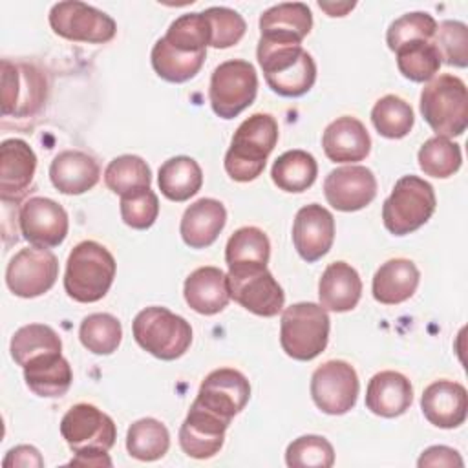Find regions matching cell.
Segmentation results:
<instances>
[{
    "mask_svg": "<svg viewBox=\"0 0 468 468\" xmlns=\"http://www.w3.org/2000/svg\"><path fill=\"white\" fill-rule=\"evenodd\" d=\"M278 143V122L269 113H252L232 135L225 154L227 174L239 183L256 179Z\"/></svg>",
    "mask_w": 468,
    "mask_h": 468,
    "instance_id": "cell-1",
    "label": "cell"
},
{
    "mask_svg": "<svg viewBox=\"0 0 468 468\" xmlns=\"http://www.w3.org/2000/svg\"><path fill=\"white\" fill-rule=\"evenodd\" d=\"M115 271V258L104 245L91 239L80 241L68 256L64 289L75 302H99L110 291Z\"/></svg>",
    "mask_w": 468,
    "mask_h": 468,
    "instance_id": "cell-2",
    "label": "cell"
},
{
    "mask_svg": "<svg viewBox=\"0 0 468 468\" xmlns=\"http://www.w3.org/2000/svg\"><path fill=\"white\" fill-rule=\"evenodd\" d=\"M420 113L437 135H463L468 126L466 84L452 73L433 77L420 91Z\"/></svg>",
    "mask_w": 468,
    "mask_h": 468,
    "instance_id": "cell-3",
    "label": "cell"
},
{
    "mask_svg": "<svg viewBox=\"0 0 468 468\" xmlns=\"http://www.w3.org/2000/svg\"><path fill=\"white\" fill-rule=\"evenodd\" d=\"M329 327V314L320 303H292L283 309L280 320L282 349L294 360H313L327 347Z\"/></svg>",
    "mask_w": 468,
    "mask_h": 468,
    "instance_id": "cell-4",
    "label": "cell"
},
{
    "mask_svg": "<svg viewBox=\"0 0 468 468\" xmlns=\"http://www.w3.org/2000/svg\"><path fill=\"white\" fill-rule=\"evenodd\" d=\"M135 342L159 360L183 356L192 344L190 324L166 307L152 305L139 311L132 324Z\"/></svg>",
    "mask_w": 468,
    "mask_h": 468,
    "instance_id": "cell-5",
    "label": "cell"
},
{
    "mask_svg": "<svg viewBox=\"0 0 468 468\" xmlns=\"http://www.w3.org/2000/svg\"><path fill=\"white\" fill-rule=\"evenodd\" d=\"M433 186L419 176L400 177L382 205L384 227L395 236H406L420 229L435 212Z\"/></svg>",
    "mask_w": 468,
    "mask_h": 468,
    "instance_id": "cell-6",
    "label": "cell"
},
{
    "mask_svg": "<svg viewBox=\"0 0 468 468\" xmlns=\"http://www.w3.org/2000/svg\"><path fill=\"white\" fill-rule=\"evenodd\" d=\"M258 93V75L250 62L232 58L221 62L210 77L208 99L216 115L234 119L247 110Z\"/></svg>",
    "mask_w": 468,
    "mask_h": 468,
    "instance_id": "cell-7",
    "label": "cell"
},
{
    "mask_svg": "<svg viewBox=\"0 0 468 468\" xmlns=\"http://www.w3.org/2000/svg\"><path fill=\"white\" fill-rule=\"evenodd\" d=\"M230 298L258 316H276L285 303V294L267 265L241 263L229 267Z\"/></svg>",
    "mask_w": 468,
    "mask_h": 468,
    "instance_id": "cell-8",
    "label": "cell"
},
{
    "mask_svg": "<svg viewBox=\"0 0 468 468\" xmlns=\"http://www.w3.org/2000/svg\"><path fill=\"white\" fill-rule=\"evenodd\" d=\"M51 29L73 42L104 44L117 33L115 20L104 11L79 0L58 2L49 11Z\"/></svg>",
    "mask_w": 468,
    "mask_h": 468,
    "instance_id": "cell-9",
    "label": "cell"
},
{
    "mask_svg": "<svg viewBox=\"0 0 468 468\" xmlns=\"http://www.w3.org/2000/svg\"><path fill=\"white\" fill-rule=\"evenodd\" d=\"M60 435L75 453H99L115 444L117 428L112 417L97 406L80 402L62 417Z\"/></svg>",
    "mask_w": 468,
    "mask_h": 468,
    "instance_id": "cell-10",
    "label": "cell"
},
{
    "mask_svg": "<svg viewBox=\"0 0 468 468\" xmlns=\"http://www.w3.org/2000/svg\"><path fill=\"white\" fill-rule=\"evenodd\" d=\"M58 276V260L49 249H20L7 263L5 283L15 296L37 298L48 292Z\"/></svg>",
    "mask_w": 468,
    "mask_h": 468,
    "instance_id": "cell-11",
    "label": "cell"
},
{
    "mask_svg": "<svg viewBox=\"0 0 468 468\" xmlns=\"http://www.w3.org/2000/svg\"><path fill=\"white\" fill-rule=\"evenodd\" d=\"M358 391V375L346 360H327L311 377V397L327 415L347 413L356 404Z\"/></svg>",
    "mask_w": 468,
    "mask_h": 468,
    "instance_id": "cell-12",
    "label": "cell"
},
{
    "mask_svg": "<svg viewBox=\"0 0 468 468\" xmlns=\"http://www.w3.org/2000/svg\"><path fill=\"white\" fill-rule=\"evenodd\" d=\"M46 99L42 73L27 64L2 60V113L27 117L37 113Z\"/></svg>",
    "mask_w": 468,
    "mask_h": 468,
    "instance_id": "cell-13",
    "label": "cell"
},
{
    "mask_svg": "<svg viewBox=\"0 0 468 468\" xmlns=\"http://www.w3.org/2000/svg\"><path fill=\"white\" fill-rule=\"evenodd\" d=\"M20 232L33 247L51 249L60 245L69 229L68 214L49 197H29L18 214Z\"/></svg>",
    "mask_w": 468,
    "mask_h": 468,
    "instance_id": "cell-14",
    "label": "cell"
},
{
    "mask_svg": "<svg viewBox=\"0 0 468 468\" xmlns=\"http://www.w3.org/2000/svg\"><path fill=\"white\" fill-rule=\"evenodd\" d=\"M250 399V384L247 377L232 367H219L210 371L199 386L194 402L232 420Z\"/></svg>",
    "mask_w": 468,
    "mask_h": 468,
    "instance_id": "cell-15",
    "label": "cell"
},
{
    "mask_svg": "<svg viewBox=\"0 0 468 468\" xmlns=\"http://www.w3.org/2000/svg\"><path fill=\"white\" fill-rule=\"evenodd\" d=\"M327 203L340 212H356L367 207L377 196L375 174L360 165L335 168L324 181Z\"/></svg>",
    "mask_w": 468,
    "mask_h": 468,
    "instance_id": "cell-16",
    "label": "cell"
},
{
    "mask_svg": "<svg viewBox=\"0 0 468 468\" xmlns=\"http://www.w3.org/2000/svg\"><path fill=\"white\" fill-rule=\"evenodd\" d=\"M229 424L230 420L203 408L197 402H192L179 428L181 450L194 459L214 457L225 442V431Z\"/></svg>",
    "mask_w": 468,
    "mask_h": 468,
    "instance_id": "cell-17",
    "label": "cell"
},
{
    "mask_svg": "<svg viewBox=\"0 0 468 468\" xmlns=\"http://www.w3.org/2000/svg\"><path fill=\"white\" fill-rule=\"evenodd\" d=\"M335 241V218L318 205L311 203L302 207L292 223V243L296 252L307 263H314L324 258Z\"/></svg>",
    "mask_w": 468,
    "mask_h": 468,
    "instance_id": "cell-18",
    "label": "cell"
},
{
    "mask_svg": "<svg viewBox=\"0 0 468 468\" xmlns=\"http://www.w3.org/2000/svg\"><path fill=\"white\" fill-rule=\"evenodd\" d=\"M420 410L430 424L442 430L457 428L468 415L466 388L453 380H435L422 391Z\"/></svg>",
    "mask_w": 468,
    "mask_h": 468,
    "instance_id": "cell-19",
    "label": "cell"
},
{
    "mask_svg": "<svg viewBox=\"0 0 468 468\" xmlns=\"http://www.w3.org/2000/svg\"><path fill=\"white\" fill-rule=\"evenodd\" d=\"M322 146L333 163H356L367 157L371 137L356 117L344 115L327 124L322 135Z\"/></svg>",
    "mask_w": 468,
    "mask_h": 468,
    "instance_id": "cell-20",
    "label": "cell"
},
{
    "mask_svg": "<svg viewBox=\"0 0 468 468\" xmlns=\"http://www.w3.org/2000/svg\"><path fill=\"white\" fill-rule=\"evenodd\" d=\"M37 155L22 139H5L0 144V194L4 201L20 197L33 181Z\"/></svg>",
    "mask_w": 468,
    "mask_h": 468,
    "instance_id": "cell-21",
    "label": "cell"
},
{
    "mask_svg": "<svg viewBox=\"0 0 468 468\" xmlns=\"http://www.w3.org/2000/svg\"><path fill=\"white\" fill-rule=\"evenodd\" d=\"M411 402V382L399 371H380L367 382L366 408L378 417H399L410 410Z\"/></svg>",
    "mask_w": 468,
    "mask_h": 468,
    "instance_id": "cell-22",
    "label": "cell"
},
{
    "mask_svg": "<svg viewBox=\"0 0 468 468\" xmlns=\"http://www.w3.org/2000/svg\"><path fill=\"white\" fill-rule=\"evenodd\" d=\"M185 302L199 314L210 316L223 311L230 300L227 274L212 265L199 267L188 274L183 285Z\"/></svg>",
    "mask_w": 468,
    "mask_h": 468,
    "instance_id": "cell-23",
    "label": "cell"
},
{
    "mask_svg": "<svg viewBox=\"0 0 468 468\" xmlns=\"http://www.w3.org/2000/svg\"><path fill=\"white\" fill-rule=\"evenodd\" d=\"M227 223V210L221 201L212 197H201L192 203L179 225V234L190 249L210 247Z\"/></svg>",
    "mask_w": 468,
    "mask_h": 468,
    "instance_id": "cell-24",
    "label": "cell"
},
{
    "mask_svg": "<svg viewBox=\"0 0 468 468\" xmlns=\"http://www.w3.org/2000/svg\"><path fill=\"white\" fill-rule=\"evenodd\" d=\"M362 296V280L346 261H333L325 267L318 282L320 305L325 311L347 313L356 307Z\"/></svg>",
    "mask_w": 468,
    "mask_h": 468,
    "instance_id": "cell-25",
    "label": "cell"
},
{
    "mask_svg": "<svg viewBox=\"0 0 468 468\" xmlns=\"http://www.w3.org/2000/svg\"><path fill=\"white\" fill-rule=\"evenodd\" d=\"M101 168L97 161L79 150H64L49 165V179L53 186L68 196H79L91 190L99 183Z\"/></svg>",
    "mask_w": 468,
    "mask_h": 468,
    "instance_id": "cell-26",
    "label": "cell"
},
{
    "mask_svg": "<svg viewBox=\"0 0 468 468\" xmlns=\"http://www.w3.org/2000/svg\"><path fill=\"white\" fill-rule=\"evenodd\" d=\"M313 27V15L303 2H283L260 16V37L302 44Z\"/></svg>",
    "mask_w": 468,
    "mask_h": 468,
    "instance_id": "cell-27",
    "label": "cell"
},
{
    "mask_svg": "<svg viewBox=\"0 0 468 468\" xmlns=\"http://www.w3.org/2000/svg\"><path fill=\"white\" fill-rule=\"evenodd\" d=\"M420 272L411 260L393 258L382 263L373 276V298L384 305L410 300L419 287Z\"/></svg>",
    "mask_w": 468,
    "mask_h": 468,
    "instance_id": "cell-28",
    "label": "cell"
},
{
    "mask_svg": "<svg viewBox=\"0 0 468 468\" xmlns=\"http://www.w3.org/2000/svg\"><path fill=\"white\" fill-rule=\"evenodd\" d=\"M24 380L27 388L46 399H57L66 395L71 386L73 373L69 362L62 353H48L33 358L24 367Z\"/></svg>",
    "mask_w": 468,
    "mask_h": 468,
    "instance_id": "cell-29",
    "label": "cell"
},
{
    "mask_svg": "<svg viewBox=\"0 0 468 468\" xmlns=\"http://www.w3.org/2000/svg\"><path fill=\"white\" fill-rule=\"evenodd\" d=\"M157 185L166 199L177 203L186 201L196 196L203 185L201 166L188 155L170 157L159 168Z\"/></svg>",
    "mask_w": 468,
    "mask_h": 468,
    "instance_id": "cell-30",
    "label": "cell"
},
{
    "mask_svg": "<svg viewBox=\"0 0 468 468\" xmlns=\"http://www.w3.org/2000/svg\"><path fill=\"white\" fill-rule=\"evenodd\" d=\"M318 176L316 159L305 150H289L272 163V183L283 192H303Z\"/></svg>",
    "mask_w": 468,
    "mask_h": 468,
    "instance_id": "cell-31",
    "label": "cell"
},
{
    "mask_svg": "<svg viewBox=\"0 0 468 468\" xmlns=\"http://www.w3.org/2000/svg\"><path fill=\"white\" fill-rule=\"evenodd\" d=\"M207 51L185 53L172 48L163 37L152 48V68L168 82H186L201 69Z\"/></svg>",
    "mask_w": 468,
    "mask_h": 468,
    "instance_id": "cell-32",
    "label": "cell"
},
{
    "mask_svg": "<svg viewBox=\"0 0 468 468\" xmlns=\"http://www.w3.org/2000/svg\"><path fill=\"white\" fill-rule=\"evenodd\" d=\"M170 448V433L166 426L152 417L139 419L130 424L126 433V450L133 459L157 461Z\"/></svg>",
    "mask_w": 468,
    "mask_h": 468,
    "instance_id": "cell-33",
    "label": "cell"
},
{
    "mask_svg": "<svg viewBox=\"0 0 468 468\" xmlns=\"http://www.w3.org/2000/svg\"><path fill=\"white\" fill-rule=\"evenodd\" d=\"M9 351L13 360L24 367L37 356L48 353H60L62 342L53 327L44 324H29L15 331L9 344Z\"/></svg>",
    "mask_w": 468,
    "mask_h": 468,
    "instance_id": "cell-34",
    "label": "cell"
},
{
    "mask_svg": "<svg viewBox=\"0 0 468 468\" xmlns=\"http://www.w3.org/2000/svg\"><path fill=\"white\" fill-rule=\"evenodd\" d=\"M399 71L413 82L431 80L441 68V57L431 40H411L395 49Z\"/></svg>",
    "mask_w": 468,
    "mask_h": 468,
    "instance_id": "cell-35",
    "label": "cell"
},
{
    "mask_svg": "<svg viewBox=\"0 0 468 468\" xmlns=\"http://www.w3.org/2000/svg\"><path fill=\"white\" fill-rule=\"evenodd\" d=\"M104 183L112 192L126 196L143 188H150L152 172L143 157L126 154L108 163L104 170Z\"/></svg>",
    "mask_w": 468,
    "mask_h": 468,
    "instance_id": "cell-36",
    "label": "cell"
},
{
    "mask_svg": "<svg viewBox=\"0 0 468 468\" xmlns=\"http://www.w3.org/2000/svg\"><path fill=\"white\" fill-rule=\"evenodd\" d=\"M79 338L93 355H112L122 340V325L113 314L93 313L80 322Z\"/></svg>",
    "mask_w": 468,
    "mask_h": 468,
    "instance_id": "cell-37",
    "label": "cell"
},
{
    "mask_svg": "<svg viewBox=\"0 0 468 468\" xmlns=\"http://www.w3.org/2000/svg\"><path fill=\"white\" fill-rule=\"evenodd\" d=\"M371 121L382 137L402 139L411 132L415 115L404 99L397 95H384L375 102Z\"/></svg>",
    "mask_w": 468,
    "mask_h": 468,
    "instance_id": "cell-38",
    "label": "cell"
},
{
    "mask_svg": "<svg viewBox=\"0 0 468 468\" xmlns=\"http://www.w3.org/2000/svg\"><path fill=\"white\" fill-rule=\"evenodd\" d=\"M419 166L426 176L446 179L463 165L461 146L446 137H430L419 150Z\"/></svg>",
    "mask_w": 468,
    "mask_h": 468,
    "instance_id": "cell-39",
    "label": "cell"
},
{
    "mask_svg": "<svg viewBox=\"0 0 468 468\" xmlns=\"http://www.w3.org/2000/svg\"><path fill=\"white\" fill-rule=\"evenodd\" d=\"M271 243L267 234L258 227H241L227 241L225 261L229 267L241 263L267 265Z\"/></svg>",
    "mask_w": 468,
    "mask_h": 468,
    "instance_id": "cell-40",
    "label": "cell"
},
{
    "mask_svg": "<svg viewBox=\"0 0 468 468\" xmlns=\"http://www.w3.org/2000/svg\"><path fill=\"white\" fill-rule=\"evenodd\" d=\"M172 48L185 53L207 51L210 46V24L205 13H186L176 18L163 37Z\"/></svg>",
    "mask_w": 468,
    "mask_h": 468,
    "instance_id": "cell-41",
    "label": "cell"
},
{
    "mask_svg": "<svg viewBox=\"0 0 468 468\" xmlns=\"http://www.w3.org/2000/svg\"><path fill=\"white\" fill-rule=\"evenodd\" d=\"M316 80V64L309 51H303L302 57L289 68L265 77L267 86L282 97H302L305 95Z\"/></svg>",
    "mask_w": 468,
    "mask_h": 468,
    "instance_id": "cell-42",
    "label": "cell"
},
{
    "mask_svg": "<svg viewBox=\"0 0 468 468\" xmlns=\"http://www.w3.org/2000/svg\"><path fill=\"white\" fill-rule=\"evenodd\" d=\"M285 463L291 468H329L335 464V450L325 437L302 435L287 446Z\"/></svg>",
    "mask_w": 468,
    "mask_h": 468,
    "instance_id": "cell-43",
    "label": "cell"
},
{
    "mask_svg": "<svg viewBox=\"0 0 468 468\" xmlns=\"http://www.w3.org/2000/svg\"><path fill=\"white\" fill-rule=\"evenodd\" d=\"M433 46L441 62L455 68L468 66V27L459 20H444L437 26Z\"/></svg>",
    "mask_w": 468,
    "mask_h": 468,
    "instance_id": "cell-44",
    "label": "cell"
},
{
    "mask_svg": "<svg viewBox=\"0 0 468 468\" xmlns=\"http://www.w3.org/2000/svg\"><path fill=\"white\" fill-rule=\"evenodd\" d=\"M437 22L430 13L413 11L393 20L386 33V42L391 51L411 40H431Z\"/></svg>",
    "mask_w": 468,
    "mask_h": 468,
    "instance_id": "cell-45",
    "label": "cell"
},
{
    "mask_svg": "<svg viewBox=\"0 0 468 468\" xmlns=\"http://www.w3.org/2000/svg\"><path fill=\"white\" fill-rule=\"evenodd\" d=\"M203 13L210 24L212 48L225 49L238 44L243 38L247 31V24L238 11L230 7H208Z\"/></svg>",
    "mask_w": 468,
    "mask_h": 468,
    "instance_id": "cell-46",
    "label": "cell"
},
{
    "mask_svg": "<svg viewBox=\"0 0 468 468\" xmlns=\"http://www.w3.org/2000/svg\"><path fill=\"white\" fill-rule=\"evenodd\" d=\"M119 205L122 221L135 230L150 229L159 216V199L152 188L121 196Z\"/></svg>",
    "mask_w": 468,
    "mask_h": 468,
    "instance_id": "cell-47",
    "label": "cell"
},
{
    "mask_svg": "<svg viewBox=\"0 0 468 468\" xmlns=\"http://www.w3.org/2000/svg\"><path fill=\"white\" fill-rule=\"evenodd\" d=\"M417 466H463V459L457 450L450 446H430L426 448L419 461Z\"/></svg>",
    "mask_w": 468,
    "mask_h": 468,
    "instance_id": "cell-48",
    "label": "cell"
},
{
    "mask_svg": "<svg viewBox=\"0 0 468 468\" xmlns=\"http://www.w3.org/2000/svg\"><path fill=\"white\" fill-rule=\"evenodd\" d=\"M4 468H15V466H44V459L40 455V452L35 446H27V444H20L15 446L7 452L5 459H4Z\"/></svg>",
    "mask_w": 468,
    "mask_h": 468,
    "instance_id": "cell-49",
    "label": "cell"
},
{
    "mask_svg": "<svg viewBox=\"0 0 468 468\" xmlns=\"http://www.w3.org/2000/svg\"><path fill=\"white\" fill-rule=\"evenodd\" d=\"M69 464L77 466H112V461L108 457V452L99 453H75V457L69 461Z\"/></svg>",
    "mask_w": 468,
    "mask_h": 468,
    "instance_id": "cell-50",
    "label": "cell"
},
{
    "mask_svg": "<svg viewBox=\"0 0 468 468\" xmlns=\"http://www.w3.org/2000/svg\"><path fill=\"white\" fill-rule=\"evenodd\" d=\"M320 9H324L329 16H344L349 9L355 7V2H344V4H327V2H318Z\"/></svg>",
    "mask_w": 468,
    "mask_h": 468,
    "instance_id": "cell-51",
    "label": "cell"
}]
</instances>
